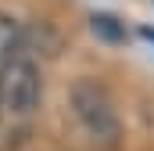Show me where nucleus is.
<instances>
[{
  "mask_svg": "<svg viewBox=\"0 0 154 151\" xmlns=\"http://www.w3.org/2000/svg\"><path fill=\"white\" fill-rule=\"evenodd\" d=\"M68 101H72L75 119L86 126V133H93L100 140L118 137V112L111 104V97H108V90L97 79H75L72 90H68Z\"/></svg>",
  "mask_w": 154,
  "mask_h": 151,
  "instance_id": "f257e3e1",
  "label": "nucleus"
},
{
  "mask_svg": "<svg viewBox=\"0 0 154 151\" xmlns=\"http://www.w3.org/2000/svg\"><path fill=\"white\" fill-rule=\"evenodd\" d=\"M39 94H43V83H39V69L14 54L0 65V104L4 112L11 115H29L39 104Z\"/></svg>",
  "mask_w": 154,
  "mask_h": 151,
  "instance_id": "f03ea898",
  "label": "nucleus"
},
{
  "mask_svg": "<svg viewBox=\"0 0 154 151\" xmlns=\"http://www.w3.org/2000/svg\"><path fill=\"white\" fill-rule=\"evenodd\" d=\"M18 47H22V29H18V22L7 18V14H0V65H4L7 58H14Z\"/></svg>",
  "mask_w": 154,
  "mask_h": 151,
  "instance_id": "7ed1b4c3",
  "label": "nucleus"
},
{
  "mask_svg": "<svg viewBox=\"0 0 154 151\" xmlns=\"http://www.w3.org/2000/svg\"><path fill=\"white\" fill-rule=\"evenodd\" d=\"M93 33H100L104 40H122V25H115V18L111 14H93Z\"/></svg>",
  "mask_w": 154,
  "mask_h": 151,
  "instance_id": "20e7f679",
  "label": "nucleus"
},
{
  "mask_svg": "<svg viewBox=\"0 0 154 151\" xmlns=\"http://www.w3.org/2000/svg\"><path fill=\"white\" fill-rule=\"evenodd\" d=\"M143 36H147V40H154V29H143Z\"/></svg>",
  "mask_w": 154,
  "mask_h": 151,
  "instance_id": "39448f33",
  "label": "nucleus"
},
{
  "mask_svg": "<svg viewBox=\"0 0 154 151\" xmlns=\"http://www.w3.org/2000/svg\"><path fill=\"white\" fill-rule=\"evenodd\" d=\"M0 122H4V104H0Z\"/></svg>",
  "mask_w": 154,
  "mask_h": 151,
  "instance_id": "423d86ee",
  "label": "nucleus"
}]
</instances>
